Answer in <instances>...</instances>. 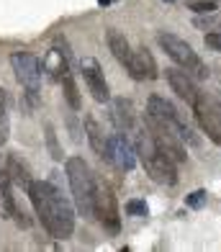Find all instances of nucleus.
<instances>
[{
  "instance_id": "obj_1",
  "label": "nucleus",
  "mask_w": 221,
  "mask_h": 252,
  "mask_svg": "<svg viewBox=\"0 0 221 252\" xmlns=\"http://www.w3.org/2000/svg\"><path fill=\"white\" fill-rule=\"evenodd\" d=\"M31 206L36 211L41 226L54 239H69L75 232V211L67 196L49 180H33L29 188Z\"/></svg>"
},
{
  "instance_id": "obj_2",
  "label": "nucleus",
  "mask_w": 221,
  "mask_h": 252,
  "mask_svg": "<svg viewBox=\"0 0 221 252\" xmlns=\"http://www.w3.org/2000/svg\"><path fill=\"white\" fill-rule=\"evenodd\" d=\"M134 136V147H136V157L142 159V165L147 170V175L155 183H162V186H175L178 183V162L172 157H167L159 150V144L152 139V134L144 124H139L131 131Z\"/></svg>"
},
{
  "instance_id": "obj_3",
  "label": "nucleus",
  "mask_w": 221,
  "mask_h": 252,
  "mask_svg": "<svg viewBox=\"0 0 221 252\" xmlns=\"http://www.w3.org/2000/svg\"><path fill=\"white\" fill-rule=\"evenodd\" d=\"M10 67L16 72V80L23 88V98H21V108L33 111L39 106V93H41V62L33 57L31 52H16L10 54Z\"/></svg>"
},
{
  "instance_id": "obj_4",
  "label": "nucleus",
  "mask_w": 221,
  "mask_h": 252,
  "mask_svg": "<svg viewBox=\"0 0 221 252\" xmlns=\"http://www.w3.org/2000/svg\"><path fill=\"white\" fill-rule=\"evenodd\" d=\"M69 193H72L75 209L83 216H93V198H95V175L90 173V167L83 157H69L64 165Z\"/></svg>"
},
{
  "instance_id": "obj_5",
  "label": "nucleus",
  "mask_w": 221,
  "mask_h": 252,
  "mask_svg": "<svg viewBox=\"0 0 221 252\" xmlns=\"http://www.w3.org/2000/svg\"><path fill=\"white\" fill-rule=\"evenodd\" d=\"M157 41H159V47L165 49V54L170 57V60L175 62L180 70L188 72L190 77H195V80H206V77H208V67H206V62L193 52V47H190L188 41L178 36V33L162 31L159 36H157Z\"/></svg>"
},
{
  "instance_id": "obj_6",
  "label": "nucleus",
  "mask_w": 221,
  "mask_h": 252,
  "mask_svg": "<svg viewBox=\"0 0 221 252\" xmlns=\"http://www.w3.org/2000/svg\"><path fill=\"white\" fill-rule=\"evenodd\" d=\"M93 216L106 229V234H119L121 232V214H119V201H116L111 186L103 180H95V198H93Z\"/></svg>"
},
{
  "instance_id": "obj_7",
  "label": "nucleus",
  "mask_w": 221,
  "mask_h": 252,
  "mask_svg": "<svg viewBox=\"0 0 221 252\" xmlns=\"http://www.w3.org/2000/svg\"><path fill=\"white\" fill-rule=\"evenodd\" d=\"M144 126L152 134V139L159 144V150L165 152L167 157H172L175 162H185V147H183V139L178 136V131L172 129L170 124H162L157 119H152L149 113H144Z\"/></svg>"
},
{
  "instance_id": "obj_8",
  "label": "nucleus",
  "mask_w": 221,
  "mask_h": 252,
  "mask_svg": "<svg viewBox=\"0 0 221 252\" xmlns=\"http://www.w3.org/2000/svg\"><path fill=\"white\" fill-rule=\"evenodd\" d=\"M193 113L198 119L201 129L208 134V139L214 144H221V108L216 106V100L201 93V98L193 103Z\"/></svg>"
},
{
  "instance_id": "obj_9",
  "label": "nucleus",
  "mask_w": 221,
  "mask_h": 252,
  "mask_svg": "<svg viewBox=\"0 0 221 252\" xmlns=\"http://www.w3.org/2000/svg\"><path fill=\"white\" fill-rule=\"evenodd\" d=\"M108 142H111V165L119 167L121 173H131V170L136 167L134 139H129V134L116 129L113 134H108Z\"/></svg>"
},
{
  "instance_id": "obj_10",
  "label": "nucleus",
  "mask_w": 221,
  "mask_h": 252,
  "mask_svg": "<svg viewBox=\"0 0 221 252\" xmlns=\"http://www.w3.org/2000/svg\"><path fill=\"white\" fill-rule=\"evenodd\" d=\"M80 70H83V77H85V85L90 90V95L98 103H108L111 90H108V83H106V72H103V67L98 64V60L85 57V60L80 62Z\"/></svg>"
},
{
  "instance_id": "obj_11",
  "label": "nucleus",
  "mask_w": 221,
  "mask_h": 252,
  "mask_svg": "<svg viewBox=\"0 0 221 252\" xmlns=\"http://www.w3.org/2000/svg\"><path fill=\"white\" fill-rule=\"evenodd\" d=\"M41 67L52 80H62V75L69 72V49H67V41L62 36L54 39V47L46 52Z\"/></svg>"
},
{
  "instance_id": "obj_12",
  "label": "nucleus",
  "mask_w": 221,
  "mask_h": 252,
  "mask_svg": "<svg viewBox=\"0 0 221 252\" xmlns=\"http://www.w3.org/2000/svg\"><path fill=\"white\" fill-rule=\"evenodd\" d=\"M167 85L172 88V93H178V98H183L188 106H193L201 98V90L195 85V77H190L180 67H170L167 70Z\"/></svg>"
},
{
  "instance_id": "obj_13",
  "label": "nucleus",
  "mask_w": 221,
  "mask_h": 252,
  "mask_svg": "<svg viewBox=\"0 0 221 252\" xmlns=\"http://www.w3.org/2000/svg\"><path fill=\"white\" fill-rule=\"evenodd\" d=\"M0 209H3L5 216L16 219L18 226H29V224H31L29 216H26V211L18 206V201H16V196H13V183H10V178H8L5 173L0 175Z\"/></svg>"
},
{
  "instance_id": "obj_14",
  "label": "nucleus",
  "mask_w": 221,
  "mask_h": 252,
  "mask_svg": "<svg viewBox=\"0 0 221 252\" xmlns=\"http://www.w3.org/2000/svg\"><path fill=\"white\" fill-rule=\"evenodd\" d=\"M111 121L119 131L124 134H131L139 121H136V113H134V106L129 98H113L111 100Z\"/></svg>"
},
{
  "instance_id": "obj_15",
  "label": "nucleus",
  "mask_w": 221,
  "mask_h": 252,
  "mask_svg": "<svg viewBox=\"0 0 221 252\" xmlns=\"http://www.w3.org/2000/svg\"><path fill=\"white\" fill-rule=\"evenodd\" d=\"M85 136H88V142L93 147V152H95L100 159L111 162V142H108L106 131L100 129V124L93 116H85Z\"/></svg>"
},
{
  "instance_id": "obj_16",
  "label": "nucleus",
  "mask_w": 221,
  "mask_h": 252,
  "mask_svg": "<svg viewBox=\"0 0 221 252\" xmlns=\"http://www.w3.org/2000/svg\"><path fill=\"white\" fill-rule=\"evenodd\" d=\"M108 49L113 52V57L119 60L121 67H126V72L131 70V64H134V49H131V44L129 39L124 36L121 31H116V29H108Z\"/></svg>"
},
{
  "instance_id": "obj_17",
  "label": "nucleus",
  "mask_w": 221,
  "mask_h": 252,
  "mask_svg": "<svg viewBox=\"0 0 221 252\" xmlns=\"http://www.w3.org/2000/svg\"><path fill=\"white\" fill-rule=\"evenodd\" d=\"M5 175L10 178V183H13V186H18L21 190H26V193H29L31 183H33V178H31V167L23 162L18 155H8V159H5Z\"/></svg>"
},
{
  "instance_id": "obj_18",
  "label": "nucleus",
  "mask_w": 221,
  "mask_h": 252,
  "mask_svg": "<svg viewBox=\"0 0 221 252\" xmlns=\"http://www.w3.org/2000/svg\"><path fill=\"white\" fill-rule=\"evenodd\" d=\"M129 75L134 80H155L157 77V64L152 60V54L147 52V47H139L134 52V64H131Z\"/></svg>"
},
{
  "instance_id": "obj_19",
  "label": "nucleus",
  "mask_w": 221,
  "mask_h": 252,
  "mask_svg": "<svg viewBox=\"0 0 221 252\" xmlns=\"http://www.w3.org/2000/svg\"><path fill=\"white\" fill-rule=\"evenodd\" d=\"M60 83H62V90H64V100H67V106L72 108V111H80V93H77V85H75L72 70L64 72Z\"/></svg>"
},
{
  "instance_id": "obj_20",
  "label": "nucleus",
  "mask_w": 221,
  "mask_h": 252,
  "mask_svg": "<svg viewBox=\"0 0 221 252\" xmlns=\"http://www.w3.org/2000/svg\"><path fill=\"white\" fill-rule=\"evenodd\" d=\"M10 134V113H8V93L5 88H0V147L8 142Z\"/></svg>"
},
{
  "instance_id": "obj_21",
  "label": "nucleus",
  "mask_w": 221,
  "mask_h": 252,
  "mask_svg": "<svg viewBox=\"0 0 221 252\" xmlns=\"http://www.w3.org/2000/svg\"><path fill=\"white\" fill-rule=\"evenodd\" d=\"M188 8L201 16H211L219 5H216V0H188Z\"/></svg>"
},
{
  "instance_id": "obj_22",
  "label": "nucleus",
  "mask_w": 221,
  "mask_h": 252,
  "mask_svg": "<svg viewBox=\"0 0 221 252\" xmlns=\"http://www.w3.org/2000/svg\"><path fill=\"white\" fill-rule=\"evenodd\" d=\"M206 201H208L206 190H193L190 196L185 198V203H188V209H203V206H206Z\"/></svg>"
},
{
  "instance_id": "obj_23",
  "label": "nucleus",
  "mask_w": 221,
  "mask_h": 252,
  "mask_svg": "<svg viewBox=\"0 0 221 252\" xmlns=\"http://www.w3.org/2000/svg\"><path fill=\"white\" fill-rule=\"evenodd\" d=\"M46 142H49V150H52V157L54 159H62V150H60V144H57V136H54V129L49 124H46Z\"/></svg>"
},
{
  "instance_id": "obj_24",
  "label": "nucleus",
  "mask_w": 221,
  "mask_h": 252,
  "mask_svg": "<svg viewBox=\"0 0 221 252\" xmlns=\"http://www.w3.org/2000/svg\"><path fill=\"white\" fill-rule=\"evenodd\" d=\"M126 214H131V216H147V203L134 198V201L126 203Z\"/></svg>"
},
{
  "instance_id": "obj_25",
  "label": "nucleus",
  "mask_w": 221,
  "mask_h": 252,
  "mask_svg": "<svg viewBox=\"0 0 221 252\" xmlns=\"http://www.w3.org/2000/svg\"><path fill=\"white\" fill-rule=\"evenodd\" d=\"M206 47H211L214 52L221 54V31H211V33H206Z\"/></svg>"
},
{
  "instance_id": "obj_26",
  "label": "nucleus",
  "mask_w": 221,
  "mask_h": 252,
  "mask_svg": "<svg viewBox=\"0 0 221 252\" xmlns=\"http://www.w3.org/2000/svg\"><path fill=\"white\" fill-rule=\"evenodd\" d=\"M98 3H100V5H108V3H111V0H98Z\"/></svg>"
},
{
  "instance_id": "obj_27",
  "label": "nucleus",
  "mask_w": 221,
  "mask_h": 252,
  "mask_svg": "<svg viewBox=\"0 0 221 252\" xmlns=\"http://www.w3.org/2000/svg\"><path fill=\"white\" fill-rule=\"evenodd\" d=\"M165 3H175V0H165Z\"/></svg>"
}]
</instances>
